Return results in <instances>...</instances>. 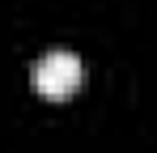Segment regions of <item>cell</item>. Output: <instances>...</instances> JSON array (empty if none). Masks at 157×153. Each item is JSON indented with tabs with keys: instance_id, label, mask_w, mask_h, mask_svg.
Segmentation results:
<instances>
[{
	"instance_id": "1",
	"label": "cell",
	"mask_w": 157,
	"mask_h": 153,
	"mask_svg": "<svg viewBox=\"0 0 157 153\" xmlns=\"http://www.w3.org/2000/svg\"><path fill=\"white\" fill-rule=\"evenodd\" d=\"M77 85H81V55L77 51L55 47L34 64V89L43 98H68Z\"/></svg>"
}]
</instances>
